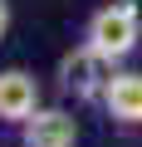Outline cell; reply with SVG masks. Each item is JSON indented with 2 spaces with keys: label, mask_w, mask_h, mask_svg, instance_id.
Here are the masks:
<instances>
[{
  "label": "cell",
  "mask_w": 142,
  "mask_h": 147,
  "mask_svg": "<svg viewBox=\"0 0 142 147\" xmlns=\"http://www.w3.org/2000/svg\"><path fill=\"white\" fill-rule=\"evenodd\" d=\"M142 39V5L137 0H108V5H98L83 25V44H93L103 59L122 64Z\"/></svg>",
  "instance_id": "6da1fadb"
},
{
  "label": "cell",
  "mask_w": 142,
  "mask_h": 147,
  "mask_svg": "<svg viewBox=\"0 0 142 147\" xmlns=\"http://www.w3.org/2000/svg\"><path fill=\"white\" fill-rule=\"evenodd\" d=\"M59 88L64 93H74V98H103V84H108V74H113V59H103L93 44H79V49H69L59 59Z\"/></svg>",
  "instance_id": "7a4b0ae2"
},
{
  "label": "cell",
  "mask_w": 142,
  "mask_h": 147,
  "mask_svg": "<svg viewBox=\"0 0 142 147\" xmlns=\"http://www.w3.org/2000/svg\"><path fill=\"white\" fill-rule=\"evenodd\" d=\"M20 147H79V118L69 108H34L20 123Z\"/></svg>",
  "instance_id": "3957f363"
},
{
  "label": "cell",
  "mask_w": 142,
  "mask_h": 147,
  "mask_svg": "<svg viewBox=\"0 0 142 147\" xmlns=\"http://www.w3.org/2000/svg\"><path fill=\"white\" fill-rule=\"evenodd\" d=\"M34 108H39V79H34L30 69H20V64L0 69V123H5V127H20Z\"/></svg>",
  "instance_id": "277c9868"
},
{
  "label": "cell",
  "mask_w": 142,
  "mask_h": 147,
  "mask_svg": "<svg viewBox=\"0 0 142 147\" xmlns=\"http://www.w3.org/2000/svg\"><path fill=\"white\" fill-rule=\"evenodd\" d=\"M103 113L118 127H142V74H132V69L108 74V84H103Z\"/></svg>",
  "instance_id": "5b68a950"
},
{
  "label": "cell",
  "mask_w": 142,
  "mask_h": 147,
  "mask_svg": "<svg viewBox=\"0 0 142 147\" xmlns=\"http://www.w3.org/2000/svg\"><path fill=\"white\" fill-rule=\"evenodd\" d=\"M10 20H15V10H10V0H0V39L10 34Z\"/></svg>",
  "instance_id": "8992f818"
}]
</instances>
